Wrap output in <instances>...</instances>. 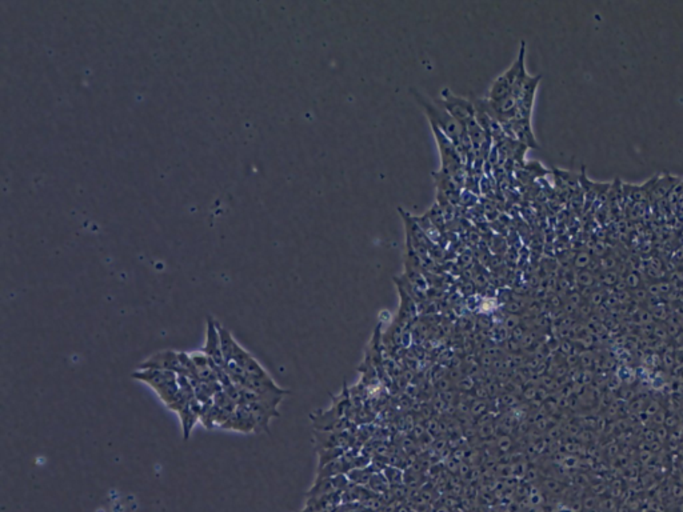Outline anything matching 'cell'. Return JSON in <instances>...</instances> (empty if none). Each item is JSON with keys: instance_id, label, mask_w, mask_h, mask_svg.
Listing matches in <instances>:
<instances>
[{"instance_id": "cell-6", "label": "cell", "mask_w": 683, "mask_h": 512, "mask_svg": "<svg viewBox=\"0 0 683 512\" xmlns=\"http://www.w3.org/2000/svg\"><path fill=\"white\" fill-rule=\"evenodd\" d=\"M223 430L237 431L241 434H254L259 432V424L251 409L245 404L238 406L235 413L231 415L227 422L220 427Z\"/></svg>"}, {"instance_id": "cell-4", "label": "cell", "mask_w": 683, "mask_h": 512, "mask_svg": "<svg viewBox=\"0 0 683 512\" xmlns=\"http://www.w3.org/2000/svg\"><path fill=\"white\" fill-rule=\"evenodd\" d=\"M438 151L440 156V172L450 176L454 182L458 179V175L464 172V163L454 143L437 128L431 125Z\"/></svg>"}, {"instance_id": "cell-7", "label": "cell", "mask_w": 683, "mask_h": 512, "mask_svg": "<svg viewBox=\"0 0 683 512\" xmlns=\"http://www.w3.org/2000/svg\"><path fill=\"white\" fill-rule=\"evenodd\" d=\"M139 369H158V371H172L178 375H183V367H182V363H180V359H179V352L176 351H171V350H166V351H160V352H156L154 355H151L149 358H147L146 361H143L139 366Z\"/></svg>"}, {"instance_id": "cell-1", "label": "cell", "mask_w": 683, "mask_h": 512, "mask_svg": "<svg viewBox=\"0 0 683 512\" xmlns=\"http://www.w3.org/2000/svg\"><path fill=\"white\" fill-rule=\"evenodd\" d=\"M413 93L415 94V98L418 100V103L424 110L430 125H435L437 128H440V131L454 143V146L457 147L464 164L467 160L471 162V155L472 154L475 155V149L467 136V132H466V128L464 125L458 121H455L437 100L427 101L426 99L422 98L418 93H415V91Z\"/></svg>"}, {"instance_id": "cell-13", "label": "cell", "mask_w": 683, "mask_h": 512, "mask_svg": "<svg viewBox=\"0 0 683 512\" xmlns=\"http://www.w3.org/2000/svg\"><path fill=\"white\" fill-rule=\"evenodd\" d=\"M579 280H581V283H582V284H585V286L590 284V283L592 282L591 275H590L588 272H584V273H581V275H579Z\"/></svg>"}, {"instance_id": "cell-14", "label": "cell", "mask_w": 683, "mask_h": 512, "mask_svg": "<svg viewBox=\"0 0 683 512\" xmlns=\"http://www.w3.org/2000/svg\"><path fill=\"white\" fill-rule=\"evenodd\" d=\"M579 262H582L581 267L586 266L588 263V255L587 254H579V256H577V265H579Z\"/></svg>"}, {"instance_id": "cell-12", "label": "cell", "mask_w": 683, "mask_h": 512, "mask_svg": "<svg viewBox=\"0 0 683 512\" xmlns=\"http://www.w3.org/2000/svg\"><path fill=\"white\" fill-rule=\"evenodd\" d=\"M680 182H677L675 178H671L669 175H666L664 178L662 179H658V182H656V186L651 191V196H650V200L653 202H659L664 197H667L669 194L678 186Z\"/></svg>"}, {"instance_id": "cell-2", "label": "cell", "mask_w": 683, "mask_h": 512, "mask_svg": "<svg viewBox=\"0 0 683 512\" xmlns=\"http://www.w3.org/2000/svg\"><path fill=\"white\" fill-rule=\"evenodd\" d=\"M525 60H526V43L522 42L518 56L510 66V69H507L492 82L486 97L488 101H498L512 94L519 97L520 90L530 77V75L526 71Z\"/></svg>"}, {"instance_id": "cell-8", "label": "cell", "mask_w": 683, "mask_h": 512, "mask_svg": "<svg viewBox=\"0 0 683 512\" xmlns=\"http://www.w3.org/2000/svg\"><path fill=\"white\" fill-rule=\"evenodd\" d=\"M204 355L210 358V361L219 368H226V362L223 358L221 352V343H220L219 330H218V321L213 317L207 319V331H206V341L203 345Z\"/></svg>"}, {"instance_id": "cell-10", "label": "cell", "mask_w": 683, "mask_h": 512, "mask_svg": "<svg viewBox=\"0 0 683 512\" xmlns=\"http://www.w3.org/2000/svg\"><path fill=\"white\" fill-rule=\"evenodd\" d=\"M191 359H193V363L195 366L196 375H197L199 382H203V383L219 382L217 366L210 361V358L207 355H204L203 352H194V354H191Z\"/></svg>"}, {"instance_id": "cell-3", "label": "cell", "mask_w": 683, "mask_h": 512, "mask_svg": "<svg viewBox=\"0 0 683 512\" xmlns=\"http://www.w3.org/2000/svg\"><path fill=\"white\" fill-rule=\"evenodd\" d=\"M134 379L148 385L160 400L169 409L178 399L179 382L178 374L172 371H158V369H136L131 375Z\"/></svg>"}, {"instance_id": "cell-11", "label": "cell", "mask_w": 683, "mask_h": 512, "mask_svg": "<svg viewBox=\"0 0 683 512\" xmlns=\"http://www.w3.org/2000/svg\"><path fill=\"white\" fill-rule=\"evenodd\" d=\"M466 132L475 149V154L483 149V147L486 146V143L491 139V136L477 123V121H472L466 125Z\"/></svg>"}, {"instance_id": "cell-5", "label": "cell", "mask_w": 683, "mask_h": 512, "mask_svg": "<svg viewBox=\"0 0 683 512\" xmlns=\"http://www.w3.org/2000/svg\"><path fill=\"white\" fill-rule=\"evenodd\" d=\"M437 101L464 128L468 123L475 121V107L472 100L455 95L450 88H443L440 91V99Z\"/></svg>"}, {"instance_id": "cell-9", "label": "cell", "mask_w": 683, "mask_h": 512, "mask_svg": "<svg viewBox=\"0 0 683 512\" xmlns=\"http://www.w3.org/2000/svg\"><path fill=\"white\" fill-rule=\"evenodd\" d=\"M202 403L194 398L193 400H190L189 403H186L176 414L179 416L180 419V424H182V431H183V438L184 440H189L193 430H194V426L196 424L197 420H200V413H202Z\"/></svg>"}]
</instances>
